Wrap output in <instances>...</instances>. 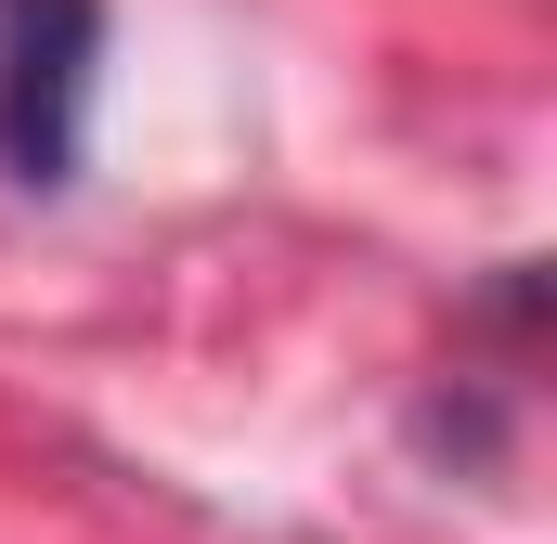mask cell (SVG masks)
<instances>
[{
    "label": "cell",
    "mask_w": 557,
    "mask_h": 544,
    "mask_svg": "<svg viewBox=\"0 0 557 544\" xmlns=\"http://www.w3.org/2000/svg\"><path fill=\"white\" fill-rule=\"evenodd\" d=\"M91 52H104V0H0V182L26 195L78 182Z\"/></svg>",
    "instance_id": "cell-1"
}]
</instances>
